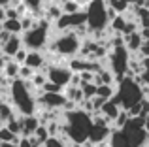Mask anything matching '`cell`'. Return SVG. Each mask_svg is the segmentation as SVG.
Returning a JSON list of instances; mask_svg holds the SVG:
<instances>
[{
	"label": "cell",
	"instance_id": "obj_24",
	"mask_svg": "<svg viewBox=\"0 0 149 147\" xmlns=\"http://www.w3.org/2000/svg\"><path fill=\"white\" fill-rule=\"evenodd\" d=\"M23 4H25L26 8H29V11L36 17H42V8H44V0H23Z\"/></svg>",
	"mask_w": 149,
	"mask_h": 147
},
{
	"label": "cell",
	"instance_id": "obj_17",
	"mask_svg": "<svg viewBox=\"0 0 149 147\" xmlns=\"http://www.w3.org/2000/svg\"><path fill=\"white\" fill-rule=\"evenodd\" d=\"M19 70H21V64L19 62H15L13 59H10L6 64H4V77H6L8 81H13V79H19Z\"/></svg>",
	"mask_w": 149,
	"mask_h": 147
},
{
	"label": "cell",
	"instance_id": "obj_12",
	"mask_svg": "<svg viewBox=\"0 0 149 147\" xmlns=\"http://www.w3.org/2000/svg\"><path fill=\"white\" fill-rule=\"evenodd\" d=\"M40 125H42V121L38 115H25V117H21V138L34 136V132L38 130Z\"/></svg>",
	"mask_w": 149,
	"mask_h": 147
},
{
	"label": "cell",
	"instance_id": "obj_3",
	"mask_svg": "<svg viewBox=\"0 0 149 147\" xmlns=\"http://www.w3.org/2000/svg\"><path fill=\"white\" fill-rule=\"evenodd\" d=\"M143 98H146V91H143V87L136 81V77L127 76L117 83V92H115V96H113V100L121 106V110L130 111L134 106L142 104Z\"/></svg>",
	"mask_w": 149,
	"mask_h": 147
},
{
	"label": "cell",
	"instance_id": "obj_6",
	"mask_svg": "<svg viewBox=\"0 0 149 147\" xmlns=\"http://www.w3.org/2000/svg\"><path fill=\"white\" fill-rule=\"evenodd\" d=\"M49 21L47 19H42L30 30H25L21 34L23 38V47H26L29 51H42L44 47H47L49 44Z\"/></svg>",
	"mask_w": 149,
	"mask_h": 147
},
{
	"label": "cell",
	"instance_id": "obj_30",
	"mask_svg": "<svg viewBox=\"0 0 149 147\" xmlns=\"http://www.w3.org/2000/svg\"><path fill=\"white\" fill-rule=\"evenodd\" d=\"M42 91H44V92H62L64 89H62L61 85H57V83H53V81L47 79V83L42 87Z\"/></svg>",
	"mask_w": 149,
	"mask_h": 147
},
{
	"label": "cell",
	"instance_id": "obj_33",
	"mask_svg": "<svg viewBox=\"0 0 149 147\" xmlns=\"http://www.w3.org/2000/svg\"><path fill=\"white\" fill-rule=\"evenodd\" d=\"M136 81H138L142 87H146V89H149V72H143L142 76H136Z\"/></svg>",
	"mask_w": 149,
	"mask_h": 147
},
{
	"label": "cell",
	"instance_id": "obj_29",
	"mask_svg": "<svg viewBox=\"0 0 149 147\" xmlns=\"http://www.w3.org/2000/svg\"><path fill=\"white\" fill-rule=\"evenodd\" d=\"M34 74H36V70H32V68L26 66V64H21V70H19V79H23V81H30Z\"/></svg>",
	"mask_w": 149,
	"mask_h": 147
},
{
	"label": "cell",
	"instance_id": "obj_28",
	"mask_svg": "<svg viewBox=\"0 0 149 147\" xmlns=\"http://www.w3.org/2000/svg\"><path fill=\"white\" fill-rule=\"evenodd\" d=\"M6 126H8V128H10L13 134L21 136V115H19V117H17V115H13V117H11L10 121L6 123Z\"/></svg>",
	"mask_w": 149,
	"mask_h": 147
},
{
	"label": "cell",
	"instance_id": "obj_14",
	"mask_svg": "<svg viewBox=\"0 0 149 147\" xmlns=\"http://www.w3.org/2000/svg\"><path fill=\"white\" fill-rule=\"evenodd\" d=\"M143 42H146V40H143L142 32H140V30H136V32L127 34V36H125V47H127L130 53H140Z\"/></svg>",
	"mask_w": 149,
	"mask_h": 147
},
{
	"label": "cell",
	"instance_id": "obj_31",
	"mask_svg": "<svg viewBox=\"0 0 149 147\" xmlns=\"http://www.w3.org/2000/svg\"><path fill=\"white\" fill-rule=\"evenodd\" d=\"M26 55H29V49H26V47H21L17 53H15L13 60H15V62H19V64H25V60H26Z\"/></svg>",
	"mask_w": 149,
	"mask_h": 147
},
{
	"label": "cell",
	"instance_id": "obj_2",
	"mask_svg": "<svg viewBox=\"0 0 149 147\" xmlns=\"http://www.w3.org/2000/svg\"><path fill=\"white\" fill-rule=\"evenodd\" d=\"M36 91L30 81L23 79H13L10 83V100L13 106L15 113H19L21 117L25 115H36L38 110V100H36Z\"/></svg>",
	"mask_w": 149,
	"mask_h": 147
},
{
	"label": "cell",
	"instance_id": "obj_34",
	"mask_svg": "<svg viewBox=\"0 0 149 147\" xmlns=\"http://www.w3.org/2000/svg\"><path fill=\"white\" fill-rule=\"evenodd\" d=\"M140 55H142V57H149V40L143 42L142 49H140Z\"/></svg>",
	"mask_w": 149,
	"mask_h": 147
},
{
	"label": "cell",
	"instance_id": "obj_22",
	"mask_svg": "<svg viewBox=\"0 0 149 147\" xmlns=\"http://www.w3.org/2000/svg\"><path fill=\"white\" fill-rule=\"evenodd\" d=\"M72 141L68 140H62V134H58V136H49L47 140L42 144V147H68Z\"/></svg>",
	"mask_w": 149,
	"mask_h": 147
},
{
	"label": "cell",
	"instance_id": "obj_10",
	"mask_svg": "<svg viewBox=\"0 0 149 147\" xmlns=\"http://www.w3.org/2000/svg\"><path fill=\"white\" fill-rule=\"evenodd\" d=\"M36 100H38V104H42V107H45V110H57V111H62L64 104L68 102L64 92H44V91L38 94Z\"/></svg>",
	"mask_w": 149,
	"mask_h": 147
},
{
	"label": "cell",
	"instance_id": "obj_25",
	"mask_svg": "<svg viewBox=\"0 0 149 147\" xmlns=\"http://www.w3.org/2000/svg\"><path fill=\"white\" fill-rule=\"evenodd\" d=\"M79 87H81V91H83L85 100H93L96 96V91H98V85H95V83H81Z\"/></svg>",
	"mask_w": 149,
	"mask_h": 147
},
{
	"label": "cell",
	"instance_id": "obj_37",
	"mask_svg": "<svg viewBox=\"0 0 149 147\" xmlns=\"http://www.w3.org/2000/svg\"><path fill=\"white\" fill-rule=\"evenodd\" d=\"M2 126H4V121H2V119H0V128H2Z\"/></svg>",
	"mask_w": 149,
	"mask_h": 147
},
{
	"label": "cell",
	"instance_id": "obj_18",
	"mask_svg": "<svg viewBox=\"0 0 149 147\" xmlns=\"http://www.w3.org/2000/svg\"><path fill=\"white\" fill-rule=\"evenodd\" d=\"M108 147H128L127 138H125V134H123L121 128L111 130V136H109V140H108Z\"/></svg>",
	"mask_w": 149,
	"mask_h": 147
},
{
	"label": "cell",
	"instance_id": "obj_20",
	"mask_svg": "<svg viewBox=\"0 0 149 147\" xmlns=\"http://www.w3.org/2000/svg\"><path fill=\"white\" fill-rule=\"evenodd\" d=\"M2 28H4V30H8L10 34H23L21 19H4Z\"/></svg>",
	"mask_w": 149,
	"mask_h": 147
},
{
	"label": "cell",
	"instance_id": "obj_13",
	"mask_svg": "<svg viewBox=\"0 0 149 147\" xmlns=\"http://www.w3.org/2000/svg\"><path fill=\"white\" fill-rule=\"evenodd\" d=\"M21 47H23V38L19 36V34H11L10 40H8L4 45H0V53H2L4 57H8V59H13L15 53H17Z\"/></svg>",
	"mask_w": 149,
	"mask_h": 147
},
{
	"label": "cell",
	"instance_id": "obj_8",
	"mask_svg": "<svg viewBox=\"0 0 149 147\" xmlns=\"http://www.w3.org/2000/svg\"><path fill=\"white\" fill-rule=\"evenodd\" d=\"M44 72L47 74L49 81L61 85L62 89L68 87L70 81H72V76H74V72L70 70L68 64H58V62L57 64H47V68H44Z\"/></svg>",
	"mask_w": 149,
	"mask_h": 147
},
{
	"label": "cell",
	"instance_id": "obj_11",
	"mask_svg": "<svg viewBox=\"0 0 149 147\" xmlns=\"http://www.w3.org/2000/svg\"><path fill=\"white\" fill-rule=\"evenodd\" d=\"M111 130L113 126H102V125H93L91 132H89V141L96 145H102V144H108L109 136H111Z\"/></svg>",
	"mask_w": 149,
	"mask_h": 147
},
{
	"label": "cell",
	"instance_id": "obj_36",
	"mask_svg": "<svg viewBox=\"0 0 149 147\" xmlns=\"http://www.w3.org/2000/svg\"><path fill=\"white\" fill-rule=\"evenodd\" d=\"M83 147H100V145H96V144H93V141H85V144H83Z\"/></svg>",
	"mask_w": 149,
	"mask_h": 147
},
{
	"label": "cell",
	"instance_id": "obj_26",
	"mask_svg": "<svg viewBox=\"0 0 149 147\" xmlns=\"http://www.w3.org/2000/svg\"><path fill=\"white\" fill-rule=\"evenodd\" d=\"M61 8H62V13H77V11H81V6L76 0H62Z\"/></svg>",
	"mask_w": 149,
	"mask_h": 147
},
{
	"label": "cell",
	"instance_id": "obj_32",
	"mask_svg": "<svg viewBox=\"0 0 149 147\" xmlns=\"http://www.w3.org/2000/svg\"><path fill=\"white\" fill-rule=\"evenodd\" d=\"M6 19H21V13L15 6H10L6 8Z\"/></svg>",
	"mask_w": 149,
	"mask_h": 147
},
{
	"label": "cell",
	"instance_id": "obj_1",
	"mask_svg": "<svg viewBox=\"0 0 149 147\" xmlns=\"http://www.w3.org/2000/svg\"><path fill=\"white\" fill-rule=\"evenodd\" d=\"M62 132L72 144H85L89 140V132L93 128V115L87 113L85 110L77 107L74 111H62L61 117Z\"/></svg>",
	"mask_w": 149,
	"mask_h": 147
},
{
	"label": "cell",
	"instance_id": "obj_4",
	"mask_svg": "<svg viewBox=\"0 0 149 147\" xmlns=\"http://www.w3.org/2000/svg\"><path fill=\"white\" fill-rule=\"evenodd\" d=\"M81 44H83V38L76 32V30H64V32H58L55 38H51L47 49L51 53L58 57H66V59H72L77 57L81 51Z\"/></svg>",
	"mask_w": 149,
	"mask_h": 147
},
{
	"label": "cell",
	"instance_id": "obj_19",
	"mask_svg": "<svg viewBox=\"0 0 149 147\" xmlns=\"http://www.w3.org/2000/svg\"><path fill=\"white\" fill-rule=\"evenodd\" d=\"M64 96L68 100H72V102H76V104H81L85 100V96H83V91H81V87H74V85H68V87H64Z\"/></svg>",
	"mask_w": 149,
	"mask_h": 147
},
{
	"label": "cell",
	"instance_id": "obj_16",
	"mask_svg": "<svg viewBox=\"0 0 149 147\" xmlns=\"http://www.w3.org/2000/svg\"><path fill=\"white\" fill-rule=\"evenodd\" d=\"M100 113H102V115H106V117H108L109 121L113 123V119H115L117 115L121 113V106H119V104H117L113 98H111V100H106L104 106L100 107Z\"/></svg>",
	"mask_w": 149,
	"mask_h": 147
},
{
	"label": "cell",
	"instance_id": "obj_7",
	"mask_svg": "<svg viewBox=\"0 0 149 147\" xmlns=\"http://www.w3.org/2000/svg\"><path fill=\"white\" fill-rule=\"evenodd\" d=\"M130 59H132V53L128 51L125 45L111 47L108 51V70L115 76L117 83H119L123 77H127L128 68H130Z\"/></svg>",
	"mask_w": 149,
	"mask_h": 147
},
{
	"label": "cell",
	"instance_id": "obj_21",
	"mask_svg": "<svg viewBox=\"0 0 149 147\" xmlns=\"http://www.w3.org/2000/svg\"><path fill=\"white\" fill-rule=\"evenodd\" d=\"M115 92H117V85H106V83H102V85H98L96 96H100V98H104V100H111L113 96H115Z\"/></svg>",
	"mask_w": 149,
	"mask_h": 147
},
{
	"label": "cell",
	"instance_id": "obj_9",
	"mask_svg": "<svg viewBox=\"0 0 149 147\" xmlns=\"http://www.w3.org/2000/svg\"><path fill=\"white\" fill-rule=\"evenodd\" d=\"M87 25V13L83 10L77 11V13H62L58 17V21L53 23V26L58 32H64V30H76L77 26Z\"/></svg>",
	"mask_w": 149,
	"mask_h": 147
},
{
	"label": "cell",
	"instance_id": "obj_15",
	"mask_svg": "<svg viewBox=\"0 0 149 147\" xmlns=\"http://www.w3.org/2000/svg\"><path fill=\"white\" fill-rule=\"evenodd\" d=\"M45 60H47V57H45L42 51H29L25 64L38 72V70H44V68H45Z\"/></svg>",
	"mask_w": 149,
	"mask_h": 147
},
{
	"label": "cell",
	"instance_id": "obj_38",
	"mask_svg": "<svg viewBox=\"0 0 149 147\" xmlns=\"http://www.w3.org/2000/svg\"><path fill=\"white\" fill-rule=\"evenodd\" d=\"M15 2H21V0H13V4H15Z\"/></svg>",
	"mask_w": 149,
	"mask_h": 147
},
{
	"label": "cell",
	"instance_id": "obj_23",
	"mask_svg": "<svg viewBox=\"0 0 149 147\" xmlns=\"http://www.w3.org/2000/svg\"><path fill=\"white\" fill-rule=\"evenodd\" d=\"M0 141H13V144H17V145H19V141H21V136L13 134L6 125H4L2 128H0Z\"/></svg>",
	"mask_w": 149,
	"mask_h": 147
},
{
	"label": "cell",
	"instance_id": "obj_27",
	"mask_svg": "<svg viewBox=\"0 0 149 147\" xmlns=\"http://www.w3.org/2000/svg\"><path fill=\"white\" fill-rule=\"evenodd\" d=\"M128 119H130V113H128L127 110H121V113L113 119V128H123L128 123Z\"/></svg>",
	"mask_w": 149,
	"mask_h": 147
},
{
	"label": "cell",
	"instance_id": "obj_35",
	"mask_svg": "<svg viewBox=\"0 0 149 147\" xmlns=\"http://www.w3.org/2000/svg\"><path fill=\"white\" fill-rule=\"evenodd\" d=\"M0 147H19V145L13 141H0Z\"/></svg>",
	"mask_w": 149,
	"mask_h": 147
},
{
	"label": "cell",
	"instance_id": "obj_5",
	"mask_svg": "<svg viewBox=\"0 0 149 147\" xmlns=\"http://www.w3.org/2000/svg\"><path fill=\"white\" fill-rule=\"evenodd\" d=\"M85 13H87V26L89 32L96 34V32H104L109 26V10L108 4L104 0H91L89 6L85 8ZM89 34V36H91Z\"/></svg>",
	"mask_w": 149,
	"mask_h": 147
}]
</instances>
